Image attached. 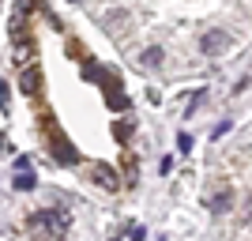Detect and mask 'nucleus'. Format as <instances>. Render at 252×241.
I'll use <instances>...</instances> for the list:
<instances>
[{
	"label": "nucleus",
	"instance_id": "nucleus-13",
	"mask_svg": "<svg viewBox=\"0 0 252 241\" xmlns=\"http://www.w3.org/2000/svg\"><path fill=\"white\" fill-rule=\"evenodd\" d=\"M68 4H83V0H68Z\"/></svg>",
	"mask_w": 252,
	"mask_h": 241
},
{
	"label": "nucleus",
	"instance_id": "nucleus-10",
	"mask_svg": "<svg viewBox=\"0 0 252 241\" xmlns=\"http://www.w3.org/2000/svg\"><path fill=\"white\" fill-rule=\"evenodd\" d=\"M0 109H8V79H0Z\"/></svg>",
	"mask_w": 252,
	"mask_h": 241
},
{
	"label": "nucleus",
	"instance_id": "nucleus-5",
	"mask_svg": "<svg viewBox=\"0 0 252 241\" xmlns=\"http://www.w3.org/2000/svg\"><path fill=\"white\" fill-rule=\"evenodd\" d=\"M230 207H233V192L230 189H219L215 196L207 200V211H211V215H230Z\"/></svg>",
	"mask_w": 252,
	"mask_h": 241
},
{
	"label": "nucleus",
	"instance_id": "nucleus-2",
	"mask_svg": "<svg viewBox=\"0 0 252 241\" xmlns=\"http://www.w3.org/2000/svg\"><path fill=\"white\" fill-rule=\"evenodd\" d=\"M233 45V34H226V31H207L200 38V49L207 53V57H219V53H226Z\"/></svg>",
	"mask_w": 252,
	"mask_h": 241
},
{
	"label": "nucleus",
	"instance_id": "nucleus-7",
	"mask_svg": "<svg viewBox=\"0 0 252 241\" xmlns=\"http://www.w3.org/2000/svg\"><path fill=\"white\" fill-rule=\"evenodd\" d=\"M19 87H23V95H38V87H42L38 68H27V72H23V79H19Z\"/></svg>",
	"mask_w": 252,
	"mask_h": 241
},
{
	"label": "nucleus",
	"instance_id": "nucleus-11",
	"mask_svg": "<svg viewBox=\"0 0 252 241\" xmlns=\"http://www.w3.org/2000/svg\"><path fill=\"white\" fill-rule=\"evenodd\" d=\"M177 147H181V151H192V136H189V132H181V136H177Z\"/></svg>",
	"mask_w": 252,
	"mask_h": 241
},
{
	"label": "nucleus",
	"instance_id": "nucleus-12",
	"mask_svg": "<svg viewBox=\"0 0 252 241\" xmlns=\"http://www.w3.org/2000/svg\"><path fill=\"white\" fill-rule=\"evenodd\" d=\"M117 136H121V139H128V136H132V121H121V128H117Z\"/></svg>",
	"mask_w": 252,
	"mask_h": 241
},
{
	"label": "nucleus",
	"instance_id": "nucleus-4",
	"mask_svg": "<svg viewBox=\"0 0 252 241\" xmlns=\"http://www.w3.org/2000/svg\"><path fill=\"white\" fill-rule=\"evenodd\" d=\"M53 162H61V166H75L79 155H75V147L61 136V132H53Z\"/></svg>",
	"mask_w": 252,
	"mask_h": 241
},
{
	"label": "nucleus",
	"instance_id": "nucleus-3",
	"mask_svg": "<svg viewBox=\"0 0 252 241\" xmlns=\"http://www.w3.org/2000/svg\"><path fill=\"white\" fill-rule=\"evenodd\" d=\"M91 181H94L98 189H105V192H117V189H121L117 170H113V166H105V162H94V166H91Z\"/></svg>",
	"mask_w": 252,
	"mask_h": 241
},
{
	"label": "nucleus",
	"instance_id": "nucleus-8",
	"mask_svg": "<svg viewBox=\"0 0 252 241\" xmlns=\"http://www.w3.org/2000/svg\"><path fill=\"white\" fill-rule=\"evenodd\" d=\"M162 57H166V53L158 49V45H151V49H143V64H147V68H158V64H162Z\"/></svg>",
	"mask_w": 252,
	"mask_h": 241
},
{
	"label": "nucleus",
	"instance_id": "nucleus-6",
	"mask_svg": "<svg viewBox=\"0 0 252 241\" xmlns=\"http://www.w3.org/2000/svg\"><path fill=\"white\" fill-rule=\"evenodd\" d=\"M15 189H19V192L38 189V173H34L31 166H27V170H15Z\"/></svg>",
	"mask_w": 252,
	"mask_h": 241
},
{
	"label": "nucleus",
	"instance_id": "nucleus-1",
	"mask_svg": "<svg viewBox=\"0 0 252 241\" xmlns=\"http://www.w3.org/2000/svg\"><path fill=\"white\" fill-rule=\"evenodd\" d=\"M31 226L34 230H45V234H68V215L61 207H45V211H34L31 215Z\"/></svg>",
	"mask_w": 252,
	"mask_h": 241
},
{
	"label": "nucleus",
	"instance_id": "nucleus-9",
	"mask_svg": "<svg viewBox=\"0 0 252 241\" xmlns=\"http://www.w3.org/2000/svg\"><path fill=\"white\" fill-rule=\"evenodd\" d=\"M121 238H132V241H143V238H147V230H143V226H136V222H128L125 230H121Z\"/></svg>",
	"mask_w": 252,
	"mask_h": 241
}]
</instances>
